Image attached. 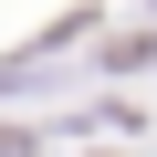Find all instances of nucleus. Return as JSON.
<instances>
[]
</instances>
